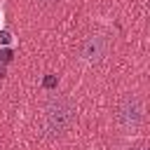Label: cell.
I'll return each instance as SVG.
<instances>
[{"label": "cell", "instance_id": "6da1fadb", "mask_svg": "<svg viewBox=\"0 0 150 150\" xmlns=\"http://www.w3.org/2000/svg\"><path fill=\"white\" fill-rule=\"evenodd\" d=\"M75 103L66 94H56L45 103V131L49 138H61L70 131L75 122Z\"/></svg>", "mask_w": 150, "mask_h": 150}, {"label": "cell", "instance_id": "7a4b0ae2", "mask_svg": "<svg viewBox=\"0 0 150 150\" xmlns=\"http://www.w3.org/2000/svg\"><path fill=\"white\" fill-rule=\"evenodd\" d=\"M115 122L122 129H136L143 122V103H141V98L134 96V94L122 96L117 101V105H115Z\"/></svg>", "mask_w": 150, "mask_h": 150}, {"label": "cell", "instance_id": "3957f363", "mask_svg": "<svg viewBox=\"0 0 150 150\" xmlns=\"http://www.w3.org/2000/svg\"><path fill=\"white\" fill-rule=\"evenodd\" d=\"M80 61L87 63V66H98L105 54H108V40L103 35H87L82 42H80Z\"/></svg>", "mask_w": 150, "mask_h": 150}, {"label": "cell", "instance_id": "277c9868", "mask_svg": "<svg viewBox=\"0 0 150 150\" xmlns=\"http://www.w3.org/2000/svg\"><path fill=\"white\" fill-rule=\"evenodd\" d=\"M33 2H35L40 9H52V7H56L61 0H33Z\"/></svg>", "mask_w": 150, "mask_h": 150}]
</instances>
